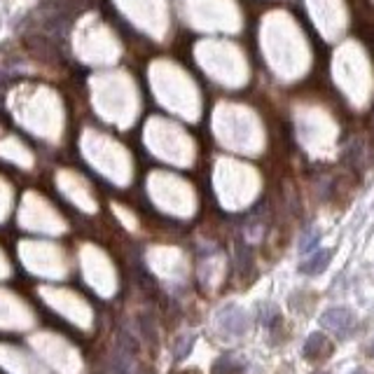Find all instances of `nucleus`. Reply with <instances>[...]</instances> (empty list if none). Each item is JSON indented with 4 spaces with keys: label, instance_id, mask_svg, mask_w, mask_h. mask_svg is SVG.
<instances>
[{
    "label": "nucleus",
    "instance_id": "obj_5",
    "mask_svg": "<svg viewBox=\"0 0 374 374\" xmlns=\"http://www.w3.org/2000/svg\"><path fill=\"white\" fill-rule=\"evenodd\" d=\"M239 372H243V363L236 358H229V355H225V358H220L213 365V374H239Z\"/></svg>",
    "mask_w": 374,
    "mask_h": 374
},
{
    "label": "nucleus",
    "instance_id": "obj_7",
    "mask_svg": "<svg viewBox=\"0 0 374 374\" xmlns=\"http://www.w3.org/2000/svg\"><path fill=\"white\" fill-rule=\"evenodd\" d=\"M318 243H320V231L318 229H309L300 241V253L302 255H311L318 251Z\"/></svg>",
    "mask_w": 374,
    "mask_h": 374
},
{
    "label": "nucleus",
    "instance_id": "obj_3",
    "mask_svg": "<svg viewBox=\"0 0 374 374\" xmlns=\"http://www.w3.org/2000/svg\"><path fill=\"white\" fill-rule=\"evenodd\" d=\"M23 47H26L33 56L45 59V61H54L59 56V52H56V47L52 45V40L43 38V35H26V38H23Z\"/></svg>",
    "mask_w": 374,
    "mask_h": 374
},
{
    "label": "nucleus",
    "instance_id": "obj_2",
    "mask_svg": "<svg viewBox=\"0 0 374 374\" xmlns=\"http://www.w3.org/2000/svg\"><path fill=\"white\" fill-rule=\"evenodd\" d=\"M351 323H353V313L342 307H332L320 316V325H323L325 330L335 332V335H344V332L351 328Z\"/></svg>",
    "mask_w": 374,
    "mask_h": 374
},
{
    "label": "nucleus",
    "instance_id": "obj_1",
    "mask_svg": "<svg viewBox=\"0 0 374 374\" xmlns=\"http://www.w3.org/2000/svg\"><path fill=\"white\" fill-rule=\"evenodd\" d=\"M218 325H220L227 335L239 337L248 330V316H246V311H243L241 307L227 304V307H222L220 311H218Z\"/></svg>",
    "mask_w": 374,
    "mask_h": 374
},
{
    "label": "nucleus",
    "instance_id": "obj_6",
    "mask_svg": "<svg viewBox=\"0 0 374 374\" xmlns=\"http://www.w3.org/2000/svg\"><path fill=\"white\" fill-rule=\"evenodd\" d=\"M323 349H325V337L320 335V332H313V335H309V340L304 344V349H302V353H304L307 358H316Z\"/></svg>",
    "mask_w": 374,
    "mask_h": 374
},
{
    "label": "nucleus",
    "instance_id": "obj_4",
    "mask_svg": "<svg viewBox=\"0 0 374 374\" xmlns=\"http://www.w3.org/2000/svg\"><path fill=\"white\" fill-rule=\"evenodd\" d=\"M330 258H332V251H328V248H318L316 253H311L309 258L302 262V267H300V271L302 274H311V276H316V274H320V271L328 267V262H330Z\"/></svg>",
    "mask_w": 374,
    "mask_h": 374
},
{
    "label": "nucleus",
    "instance_id": "obj_8",
    "mask_svg": "<svg viewBox=\"0 0 374 374\" xmlns=\"http://www.w3.org/2000/svg\"><path fill=\"white\" fill-rule=\"evenodd\" d=\"M194 344V337H183V340H178V346H176V358H185V355L189 353V349H192Z\"/></svg>",
    "mask_w": 374,
    "mask_h": 374
},
{
    "label": "nucleus",
    "instance_id": "obj_9",
    "mask_svg": "<svg viewBox=\"0 0 374 374\" xmlns=\"http://www.w3.org/2000/svg\"><path fill=\"white\" fill-rule=\"evenodd\" d=\"M367 353H370V355H374V344H372V346H370V351H367Z\"/></svg>",
    "mask_w": 374,
    "mask_h": 374
}]
</instances>
